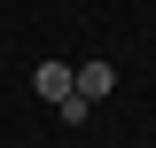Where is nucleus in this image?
<instances>
[{
	"label": "nucleus",
	"mask_w": 156,
	"mask_h": 148,
	"mask_svg": "<svg viewBox=\"0 0 156 148\" xmlns=\"http://www.w3.org/2000/svg\"><path fill=\"white\" fill-rule=\"evenodd\" d=\"M109 86H117V70H109V62H78V93H86V101H101Z\"/></svg>",
	"instance_id": "f03ea898"
},
{
	"label": "nucleus",
	"mask_w": 156,
	"mask_h": 148,
	"mask_svg": "<svg viewBox=\"0 0 156 148\" xmlns=\"http://www.w3.org/2000/svg\"><path fill=\"white\" fill-rule=\"evenodd\" d=\"M31 93L47 101V109H62V101L78 93V62H55V55H47V62L31 70Z\"/></svg>",
	"instance_id": "f257e3e1"
}]
</instances>
